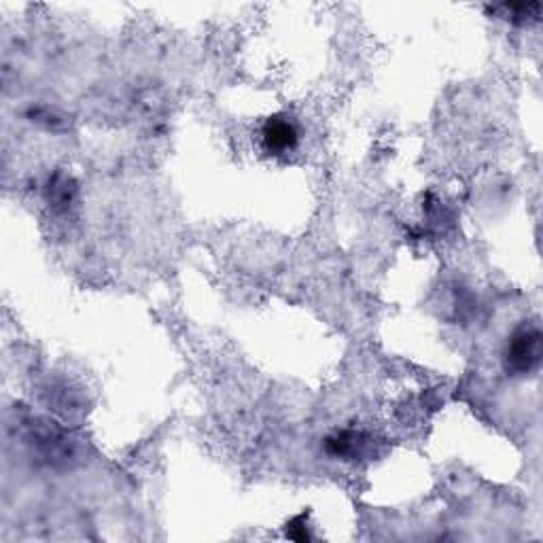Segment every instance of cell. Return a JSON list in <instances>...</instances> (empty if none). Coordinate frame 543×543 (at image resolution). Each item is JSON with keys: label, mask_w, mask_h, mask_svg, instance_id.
<instances>
[{"label": "cell", "mask_w": 543, "mask_h": 543, "mask_svg": "<svg viewBox=\"0 0 543 543\" xmlns=\"http://www.w3.org/2000/svg\"><path fill=\"white\" fill-rule=\"evenodd\" d=\"M541 331L535 325H524L505 346V367L512 376H527L541 363Z\"/></svg>", "instance_id": "1"}, {"label": "cell", "mask_w": 543, "mask_h": 543, "mask_svg": "<svg viewBox=\"0 0 543 543\" xmlns=\"http://www.w3.org/2000/svg\"><path fill=\"white\" fill-rule=\"evenodd\" d=\"M261 134L266 149L272 153H285L297 145V130L285 117H272Z\"/></svg>", "instance_id": "2"}]
</instances>
